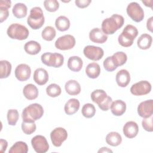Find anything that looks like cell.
I'll return each instance as SVG.
<instances>
[{"label":"cell","mask_w":153,"mask_h":153,"mask_svg":"<svg viewBox=\"0 0 153 153\" xmlns=\"http://www.w3.org/2000/svg\"><path fill=\"white\" fill-rule=\"evenodd\" d=\"M110 108L113 115L121 116L126 112V104L121 100H116L112 102Z\"/></svg>","instance_id":"d6986e66"},{"label":"cell","mask_w":153,"mask_h":153,"mask_svg":"<svg viewBox=\"0 0 153 153\" xmlns=\"http://www.w3.org/2000/svg\"><path fill=\"white\" fill-rule=\"evenodd\" d=\"M85 73L90 78H96L100 74V67L99 65L96 62L89 63L85 68Z\"/></svg>","instance_id":"cb8c5ba5"},{"label":"cell","mask_w":153,"mask_h":153,"mask_svg":"<svg viewBox=\"0 0 153 153\" xmlns=\"http://www.w3.org/2000/svg\"><path fill=\"white\" fill-rule=\"evenodd\" d=\"M8 146V142L6 140L1 139L0 140V152H4L6 151Z\"/></svg>","instance_id":"f6af8a7d"},{"label":"cell","mask_w":153,"mask_h":153,"mask_svg":"<svg viewBox=\"0 0 153 153\" xmlns=\"http://www.w3.org/2000/svg\"><path fill=\"white\" fill-rule=\"evenodd\" d=\"M90 39L95 43L103 44L108 39V36L103 32L102 29L95 27L90 30L89 33Z\"/></svg>","instance_id":"9a60e30c"},{"label":"cell","mask_w":153,"mask_h":153,"mask_svg":"<svg viewBox=\"0 0 153 153\" xmlns=\"http://www.w3.org/2000/svg\"><path fill=\"white\" fill-rule=\"evenodd\" d=\"M56 32L55 29L50 26H46L42 31L41 36L42 38L47 41H52L56 36Z\"/></svg>","instance_id":"e575fe53"},{"label":"cell","mask_w":153,"mask_h":153,"mask_svg":"<svg viewBox=\"0 0 153 153\" xmlns=\"http://www.w3.org/2000/svg\"><path fill=\"white\" fill-rule=\"evenodd\" d=\"M91 2V0H76L75 1L76 5L81 8L87 7Z\"/></svg>","instance_id":"ee69618b"},{"label":"cell","mask_w":153,"mask_h":153,"mask_svg":"<svg viewBox=\"0 0 153 153\" xmlns=\"http://www.w3.org/2000/svg\"><path fill=\"white\" fill-rule=\"evenodd\" d=\"M139 115L143 118H147L153 114V100L152 99L142 102L137 107Z\"/></svg>","instance_id":"4fadbf2b"},{"label":"cell","mask_w":153,"mask_h":153,"mask_svg":"<svg viewBox=\"0 0 153 153\" xmlns=\"http://www.w3.org/2000/svg\"><path fill=\"white\" fill-rule=\"evenodd\" d=\"M23 93L27 99L33 100L37 98L38 96V90L35 85L28 84L24 87Z\"/></svg>","instance_id":"603a6c76"},{"label":"cell","mask_w":153,"mask_h":153,"mask_svg":"<svg viewBox=\"0 0 153 153\" xmlns=\"http://www.w3.org/2000/svg\"><path fill=\"white\" fill-rule=\"evenodd\" d=\"M11 2L9 0H1L0 1V22L5 21L9 16L8 8L11 7Z\"/></svg>","instance_id":"83f0119b"},{"label":"cell","mask_w":153,"mask_h":153,"mask_svg":"<svg viewBox=\"0 0 153 153\" xmlns=\"http://www.w3.org/2000/svg\"><path fill=\"white\" fill-rule=\"evenodd\" d=\"M124 23V17L119 14H113L104 19L102 23V30L106 35H112L121 28Z\"/></svg>","instance_id":"6da1fadb"},{"label":"cell","mask_w":153,"mask_h":153,"mask_svg":"<svg viewBox=\"0 0 153 153\" xmlns=\"http://www.w3.org/2000/svg\"><path fill=\"white\" fill-rule=\"evenodd\" d=\"M112 152V151L109 149L107 147H103L101 149H100L99 151H98V152Z\"/></svg>","instance_id":"7dc6e473"},{"label":"cell","mask_w":153,"mask_h":153,"mask_svg":"<svg viewBox=\"0 0 153 153\" xmlns=\"http://www.w3.org/2000/svg\"><path fill=\"white\" fill-rule=\"evenodd\" d=\"M36 124L35 122H25L22 123V129L23 132L26 134H31L36 130Z\"/></svg>","instance_id":"f35d334b"},{"label":"cell","mask_w":153,"mask_h":153,"mask_svg":"<svg viewBox=\"0 0 153 153\" xmlns=\"http://www.w3.org/2000/svg\"><path fill=\"white\" fill-rule=\"evenodd\" d=\"M41 59L44 65L54 68L60 67L62 66L64 62L63 55L57 53H45L41 55Z\"/></svg>","instance_id":"8992f818"},{"label":"cell","mask_w":153,"mask_h":153,"mask_svg":"<svg viewBox=\"0 0 153 153\" xmlns=\"http://www.w3.org/2000/svg\"><path fill=\"white\" fill-rule=\"evenodd\" d=\"M137 35L138 30L137 28L131 25H128L119 35L118 38V42L124 47H130Z\"/></svg>","instance_id":"3957f363"},{"label":"cell","mask_w":153,"mask_h":153,"mask_svg":"<svg viewBox=\"0 0 153 153\" xmlns=\"http://www.w3.org/2000/svg\"><path fill=\"white\" fill-rule=\"evenodd\" d=\"M116 82L121 87H126L130 81V75L126 69L119 71L116 75Z\"/></svg>","instance_id":"ac0fdd59"},{"label":"cell","mask_w":153,"mask_h":153,"mask_svg":"<svg viewBox=\"0 0 153 153\" xmlns=\"http://www.w3.org/2000/svg\"><path fill=\"white\" fill-rule=\"evenodd\" d=\"M152 41V36L147 33H143L140 36L137 41V46L140 49L147 50L151 46Z\"/></svg>","instance_id":"d4e9b609"},{"label":"cell","mask_w":153,"mask_h":153,"mask_svg":"<svg viewBox=\"0 0 153 153\" xmlns=\"http://www.w3.org/2000/svg\"><path fill=\"white\" fill-rule=\"evenodd\" d=\"M83 53L87 59L93 61L99 60L104 54V51L102 48L94 45H87L85 47Z\"/></svg>","instance_id":"8fae6325"},{"label":"cell","mask_w":153,"mask_h":153,"mask_svg":"<svg viewBox=\"0 0 153 153\" xmlns=\"http://www.w3.org/2000/svg\"><path fill=\"white\" fill-rule=\"evenodd\" d=\"M142 2L145 4V6L146 7H151L152 8V1H142Z\"/></svg>","instance_id":"c3c4849f"},{"label":"cell","mask_w":153,"mask_h":153,"mask_svg":"<svg viewBox=\"0 0 153 153\" xmlns=\"http://www.w3.org/2000/svg\"><path fill=\"white\" fill-rule=\"evenodd\" d=\"M152 115L147 118H143L142 121V126L146 131L149 132H152L153 131L152 127Z\"/></svg>","instance_id":"60d3db41"},{"label":"cell","mask_w":153,"mask_h":153,"mask_svg":"<svg viewBox=\"0 0 153 153\" xmlns=\"http://www.w3.org/2000/svg\"><path fill=\"white\" fill-rule=\"evenodd\" d=\"M151 90V85L147 81H140L133 84L130 92L134 96H142L148 94Z\"/></svg>","instance_id":"7c38bea8"},{"label":"cell","mask_w":153,"mask_h":153,"mask_svg":"<svg viewBox=\"0 0 153 153\" xmlns=\"http://www.w3.org/2000/svg\"><path fill=\"white\" fill-rule=\"evenodd\" d=\"M65 88L68 94L72 96L77 95L81 92V86L78 81L71 79L67 81L65 85Z\"/></svg>","instance_id":"ffe728a7"},{"label":"cell","mask_w":153,"mask_h":153,"mask_svg":"<svg viewBox=\"0 0 153 153\" xmlns=\"http://www.w3.org/2000/svg\"><path fill=\"white\" fill-rule=\"evenodd\" d=\"M55 26L59 31H66L68 30L70 27V21L66 16H60L56 19L55 21Z\"/></svg>","instance_id":"f546056e"},{"label":"cell","mask_w":153,"mask_h":153,"mask_svg":"<svg viewBox=\"0 0 153 153\" xmlns=\"http://www.w3.org/2000/svg\"><path fill=\"white\" fill-rule=\"evenodd\" d=\"M75 39L71 35H65L60 36L55 42V47L60 50L72 49L75 45Z\"/></svg>","instance_id":"ba28073f"},{"label":"cell","mask_w":153,"mask_h":153,"mask_svg":"<svg viewBox=\"0 0 153 153\" xmlns=\"http://www.w3.org/2000/svg\"><path fill=\"white\" fill-rule=\"evenodd\" d=\"M44 114L42 106L38 103L30 104L26 107L22 112V117L23 121L35 122L42 117Z\"/></svg>","instance_id":"7a4b0ae2"},{"label":"cell","mask_w":153,"mask_h":153,"mask_svg":"<svg viewBox=\"0 0 153 153\" xmlns=\"http://www.w3.org/2000/svg\"><path fill=\"white\" fill-rule=\"evenodd\" d=\"M28 146L27 144L22 141L16 142L10 149L9 153H27Z\"/></svg>","instance_id":"836d02e7"},{"label":"cell","mask_w":153,"mask_h":153,"mask_svg":"<svg viewBox=\"0 0 153 153\" xmlns=\"http://www.w3.org/2000/svg\"><path fill=\"white\" fill-rule=\"evenodd\" d=\"M67 131L62 127H57L51 131L50 133V138L52 143L54 146L59 147L62 143L67 139Z\"/></svg>","instance_id":"9c48e42d"},{"label":"cell","mask_w":153,"mask_h":153,"mask_svg":"<svg viewBox=\"0 0 153 153\" xmlns=\"http://www.w3.org/2000/svg\"><path fill=\"white\" fill-rule=\"evenodd\" d=\"M7 117L8 124L10 126H15L19 120V114L16 109H9Z\"/></svg>","instance_id":"74e56055"},{"label":"cell","mask_w":153,"mask_h":153,"mask_svg":"<svg viewBox=\"0 0 153 153\" xmlns=\"http://www.w3.org/2000/svg\"><path fill=\"white\" fill-rule=\"evenodd\" d=\"M44 5L46 10L49 12H55L59 8V3L56 0H45Z\"/></svg>","instance_id":"ab89813d"},{"label":"cell","mask_w":153,"mask_h":153,"mask_svg":"<svg viewBox=\"0 0 153 153\" xmlns=\"http://www.w3.org/2000/svg\"><path fill=\"white\" fill-rule=\"evenodd\" d=\"M7 33L11 39L25 40L28 37L29 32L26 26L19 23H13L8 27Z\"/></svg>","instance_id":"5b68a950"},{"label":"cell","mask_w":153,"mask_h":153,"mask_svg":"<svg viewBox=\"0 0 153 153\" xmlns=\"http://www.w3.org/2000/svg\"><path fill=\"white\" fill-rule=\"evenodd\" d=\"M139 131V127L134 121H130L127 122L123 127V133L127 138H133L136 137Z\"/></svg>","instance_id":"2e32d148"},{"label":"cell","mask_w":153,"mask_h":153,"mask_svg":"<svg viewBox=\"0 0 153 153\" xmlns=\"http://www.w3.org/2000/svg\"><path fill=\"white\" fill-rule=\"evenodd\" d=\"M32 146L35 152L45 153L49 149V145L46 138L42 135H36L31 140Z\"/></svg>","instance_id":"30bf717a"},{"label":"cell","mask_w":153,"mask_h":153,"mask_svg":"<svg viewBox=\"0 0 153 153\" xmlns=\"http://www.w3.org/2000/svg\"><path fill=\"white\" fill-rule=\"evenodd\" d=\"M152 19L153 17H151L149 19H148L146 22V27L148 30H149L150 32H152Z\"/></svg>","instance_id":"bcb514c9"},{"label":"cell","mask_w":153,"mask_h":153,"mask_svg":"<svg viewBox=\"0 0 153 153\" xmlns=\"http://www.w3.org/2000/svg\"><path fill=\"white\" fill-rule=\"evenodd\" d=\"M112 102V99L110 96H107L106 99H105V100L100 105H99L98 106L99 107V108H100L101 110L103 111H108L111 105V103Z\"/></svg>","instance_id":"7bdbcfd3"},{"label":"cell","mask_w":153,"mask_h":153,"mask_svg":"<svg viewBox=\"0 0 153 153\" xmlns=\"http://www.w3.org/2000/svg\"><path fill=\"white\" fill-rule=\"evenodd\" d=\"M62 92L60 87L56 84H51L46 88V93L48 96L51 97L59 96Z\"/></svg>","instance_id":"8d00e7d4"},{"label":"cell","mask_w":153,"mask_h":153,"mask_svg":"<svg viewBox=\"0 0 153 153\" xmlns=\"http://www.w3.org/2000/svg\"><path fill=\"white\" fill-rule=\"evenodd\" d=\"M106 142L111 146H117L121 144L122 142V137L118 132L111 131L106 135Z\"/></svg>","instance_id":"4316f807"},{"label":"cell","mask_w":153,"mask_h":153,"mask_svg":"<svg viewBox=\"0 0 153 153\" xmlns=\"http://www.w3.org/2000/svg\"><path fill=\"white\" fill-rule=\"evenodd\" d=\"M126 11L128 16L136 22H140L144 18L143 10L136 2L130 3L127 7Z\"/></svg>","instance_id":"52a82bcc"},{"label":"cell","mask_w":153,"mask_h":153,"mask_svg":"<svg viewBox=\"0 0 153 153\" xmlns=\"http://www.w3.org/2000/svg\"><path fill=\"white\" fill-rule=\"evenodd\" d=\"M12 12L16 18L22 19L27 15V8L25 4L17 3L14 5Z\"/></svg>","instance_id":"f1b7e54d"},{"label":"cell","mask_w":153,"mask_h":153,"mask_svg":"<svg viewBox=\"0 0 153 153\" xmlns=\"http://www.w3.org/2000/svg\"><path fill=\"white\" fill-rule=\"evenodd\" d=\"M79 102L78 99L72 98L70 99L65 103L64 110L67 115H71L75 114L79 108Z\"/></svg>","instance_id":"44dd1931"},{"label":"cell","mask_w":153,"mask_h":153,"mask_svg":"<svg viewBox=\"0 0 153 153\" xmlns=\"http://www.w3.org/2000/svg\"><path fill=\"white\" fill-rule=\"evenodd\" d=\"M33 80L39 85L45 84L48 80V74L47 71L41 68L36 69L33 73Z\"/></svg>","instance_id":"e0dca14e"},{"label":"cell","mask_w":153,"mask_h":153,"mask_svg":"<svg viewBox=\"0 0 153 153\" xmlns=\"http://www.w3.org/2000/svg\"><path fill=\"white\" fill-rule=\"evenodd\" d=\"M108 95L106 93L100 89H97L93 91L91 93V99L92 101L99 105L102 104L106 99Z\"/></svg>","instance_id":"4dcf8cb0"},{"label":"cell","mask_w":153,"mask_h":153,"mask_svg":"<svg viewBox=\"0 0 153 153\" xmlns=\"http://www.w3.org/2000/svg\"><path fill=\"white\" fill-rule=\"evenodd\" d=\"M45 22V19L42 9L39 7H35L30 11V14L27 19L28 25L33 29L36 30L41 28Z\"/></svg>","instance_id":"277c9868"},{"label":"cell","mask_w":153,"mask_h":153,"mask_svg":"<svg viewBox=\"0 0 153 153\" xmlns=\"http://www.w3.org/2000/svg\"><path fill=\"white\" fill-rule=\"evenodd\" d=\"M24 49L27 54L30 55H35L39 53L41 50V47L38 42L35 41H30L25 44Z\"/></svg>","instance_id":"484cf974"},{"label":"cell","mask_w":153,"mask_h":153,"mask_svg":"<svg viewBox=\"0 0 153 153\" xmlns=\"http://www.w3.org/2000/svg\"><path fill=\"white\" fill-rule=\"evenodd\" d=\"M83 65L82 60L78 56H71L68 60V67L73 72H79Z\"/></svg>","instance_id":"7402d4cb"},{"label":"cell","mask_w":153,"mask_h":153,"mask_svg":"<svg viewBox=\"0 0 153 153\" xmlns=\"http://www.w3.org/2000/svg\"><path fill=\"white\" fill-rule=\"evenodd\" d=\"M112 60L115 67H118L125 64L127 60L126 54L123 51H118L115 53L112 56Z\"/></svg>","instance_id":"1f68e13d"},{"label":"cell","mask_w":153,"mask_h":153,"mask_svg":"<svg viewBox=\"0 0 153 153\" xmlns=\"http://www.w3.org/2000/svg\"><path fill=\"white\" fill-rule=\"evenodd\" d=\"M30 68L27 64H20L15 69V76L20 81H25L27 80L30 78Z\"/></svg>","instance_id":"5bb4252c"},{"label":"cell","mask_w":153,"mask_h":153,"mask_svg":"<svg viewBox=\"0 0 153 153\" xmlns=\"http://www.w3.org/2000/svg\"><path fill=\"white\" fill-rule=\"evenodd\" d=\"M103 67L108 72H112L115 71L117 68L114 65L111 56L106 57L103 61Z\"/></svg>","instance_id":"b9f144b4"},{"label":"cell","mask_w":153,"mask_h":153,"mask_svg":"<svg viewBox=\"0 0 153 153\" xmlns=\"http://www.w3.org/2000/svg\"><path fill=\"white\" fill-rule=\"evenodd\" d=\"M82 115L87 118H90L94 117L96 113V108L91 103H86L85 104L81 110Z\"/></svg>","instance_id":"d590c367"},{"label":"cell","mask_w":153,"mask_h":153,"mask_svg":"<svg viewBox=\"0 0 153 153\" xmlns=\"http://www.w3.org/2000/svg\"><path fill=\"white\" fill-rule=\"evenodd\" d=\"M11 64L7 60L0 61V78H7L11 74Z\"/></svg>","instance_id":"d6a6232c"}]
</instances>
